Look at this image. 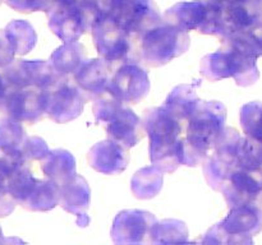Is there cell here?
<instances>
[{
    "label": "cell",
    "mask_w": 262,
    "mask_h": 245,
    "mask_svg": "<svg viewBox=\"0 0 262 245\" xmlns=\"http://www.w3.org/2000/svg\"><path fill=\"white\" fill-rule=\"evenodd\" d=\"M92 38L97 53L109 63L128 61L135 51L132 35L123 30L112 17L100 18L92 24Z\"/></svg>",
    "instance_id": "8992f818"
},
{
    "label": "cell",
    "mask_w": 262,
    "mask_h": 245,
    "mask_svg": "<svg viewBox=\"0 0 262 245\" xmlns=\"http://www.w3.org/2000/svg\"><path fill=\"white\" fill-rule=\"evenodd\" d=\"M238 166L262 171V139L246 135L241 139Z\"/></svg>",
    "instance_id": "4316f807"
},
{
    "label": "cell",
    "mask_w": 262,
    "mask_h": 245,
    "mask_svg": "<svg viewBox=\"0 0 262 245\" xmlns=\"http://www.w3.org/2000/svg\"><path fill=\"white\" fill-rule=\"evenodd\" d=\"M73 77L74 83L81 88L87 100H95L107 92L112 79L110 63L102 58L86 60Z\"/></svg>",
    "instance_id": "5bb4252c"
},
{
    "label": "cell",
    "mask_w": 262,
    "mask_h": 245,
    "mask_svg": "<svg viewBox=\"0 0 262 245\" xmlns=\"http://www.w3.org/2000/svg\"><path fill=\"white\" fill-rule=\"evenodd\" d=\"M0 112L20 122L33 124L46 114V91L37 88H12L0 105Z\"/></svg>",
    "instance_id": "9c48e42d"
},
{
    "label": "cell",
    "mask_w": 262,
    "mask_h": 245,
    "mask_svg": "<svg viewBox=\"0 0 262 245\" xmlns=\"http://www.w3.org/2000/svg\"><path fill=\"white\" fill-rule=\"evenodd\" d=\"M241 125L246 135L262 139V102H250L241 109Z\"/></svg>",
    "instance_id": "83f0119b"
},
{
    "label": "cell",
    "mask_w": 262,
    "mask_h": 245,
    "mask_svg": "<svg viewBox=\"0 0 262 245\" xmlns=\"http://www.w3.org/2000/svg\"><path fill=\"white\" fill-rule=\"evenodd\" d=\"M5 239L4 236H3V231H2V227H0V242H4Z\"/></svg>",
    "instance_id": "e575fe53"
},
{
    "label": "cell",
    "mask_w": 262,
    "mask_h": 245,
    "mask_svg": "<svg viewBox=\"0 0 262 245\" xmlns=\"http://www.w3.org/2000/svg\"><path fill=\"white\" fill-rule=\"evenodd\" d=\"M0 2H2V0H0Z\"/></svg>",
    "instance_id": "d590c367"
},
{
    "label": "cell",
    "mask_w": 262,
    "mask_h": 245,
    "mask_svg": "<svg viewBox=\"0 0 262 245\" xmlns=\"http://www.w3.org/2000/svg\"><path fill=\"white\" fill-rule=\"evenodd\" d=\"M200 101L193 84H179L169 93L164 102L163 107L170 112L181 122H187L194 110L199 106Z\"/></svg>",
    "instance_id": "2e32d148"
},
{
    "label": "cell",
    "mask_w": 262,
    "mask_h": 245,
    "mask_svg": "<svg viewBox=\"0 0 262 245\" xmlns=\"http://www.w3.org/2000/svg\"><path fill=\"white\" fill-rule=\"evenodd\" d=\"M20 151H22L23 162L28 166L36 161L41 162L50 153V150H49L45 140L38 137H26Z\"/></svg>",
    "instance_id": "f1b7e54d"
},
{
    "label": "cell",
    "mask_w": 262,
    "mask_h": 245,
    "mask_svg": "<svg viewBox=\"0 0 262 245\" xmlns=\"http://www.w3.org/2000/svg\"><path fill=\"white\" fill-rule=\"evenodd\" d=\"M17 55L12 42L8 38L5 30H0V68H5L14 61Z\"/></svg>",
    "instance_id": "f546056e"
},
{
    "label": "cell",
    "mask_w": 262,
    "mask_h": 245,
    "mask_svg": "<svg viewBox=\"0 0 262 245\" xmlns=\"http://www.w3.org/2000/svg\"><path fill=\"white\" fill-rule=\"evenodd\" d=\"M204 175L206 179L207 184L211 186L215 190L222 191L223 185L227 181L228 176L230 175L233 170H234L237 166L229 165L228 162H225L224 160L219 157L217 155L212 153L206 157V160L204 161Z\"/></svg>",
    "instance_id": "d4e9b609"
},
{
    "label": "cell",
    "mask_w": 262,
    "mask_h": 245,
    "mask_svg": "<svg viewBox=\"0 0 262 245\" xmlns=\"http://www.w3.org/2000/svg\"><path fill=\"white\" fill-rule=\"evenodd\" d=\"M151 242L154 244H182L188 242V229L179 219H164L156 222L151 231Z\"/></svg>",
    "instance_id": "7402d4cb"
},
{
    "label": "cell",
    "mask_w": 262,
    "mask_h": 245,
    "mask_svg": "<svg viewBox=\"0 0 262 245\" xmlns=\"http://www.w3.org/2000/svg\"><path fill=\"white\" fill-rule=\"evenodd\" d=\"M191 45L187 31L176 26H156L141 36V59L148 66H161L183 55Z\"/></svg>",
    "instance_id": "5b68a950"
},
{
    "label": "cell",
    "mask_w": 262,
    "mask_h": 245,
    "mask_svg": "<svg viewBox=\"0 0 262 245\" xmlns=\"http://www.w3.org/2000/svg\"><path fill=\"white\" fill-rule=\"evenodd\" d=\"M163 171L156 166H148L138 170L130 181V189L136 198L151 199L163 188Z\"/></svg>",
    "instance_id": "44dd1931"
},
{
    "label": "cell",
    "mask_w": 262,
    "mask_h": 245,
    "mask_svg": "<svg viewBox=\"0 0 262 245\" xmlns=\"http://www.w3.org/2000/svg\"><path fill=\"white\" fill-rule=\"evenodd\" d=\"M230 208L255 203L262 194V171L237 166L222 189Z\"/></svg>",
    "instance_id": "7c38bea8"
},
{
    "label": "cell",
    "mask_w": 262,
    "mask_h": 245,
    "mask_svg": "<svg viewBox=\"0 0 262 245\" xmlns=\"http://www.w3.org/2000/svg\"><path fill=\"white\" fill-rule=\"evenodd\" d=\"M26 133L22 122L12 117L0 119V151L22 155V145Z\"/></svg>",
    "instance_id": "cb8c5ba5"
},
{
    "label": "cell",
    "mask_w": 262,
    "mask_h": 245,
    "mask_svg": "<svg viewBox=\"0 0 262 245\" xmlns=\"http://www.w3.org/2000/svg\"><path fill=\"white\" fill-rule=\"evenodd\" d=\"M17 201L13 198L12 194L7 190V188H0V218L7 217L15 208Z\"/></svg>",
    "instance_id": "4dcf8cb0"
},
{
    "label": "cell",
    "mask_w": 262,
    "mask_h": 245,
    "mask_svg": "<svg viewBox=\"0 0 262 245\" xmlns=\"http://www.w3.org/2000/svg\"><path fill=\"white\" fill-rule=\"evenodd\" d=\"M147 71L135 63H125L115 71L107 86V92L123 104H138L150 92Z\"/></svg>",
    "instance_id": "30bf717a"
},
{
    "label": "cell",
    "mask_w": 262,
    "mask_h": 245,
    "mask_svg": "<svg viewBox=\"0 0 262 245\" xmlns=\"http://www.w3.org/2000/svg\"><path fill=\"white\" fill-rule=\"evenodd\" d=\"M152 213L140 209H125L118 213L112 227L115 244H142L151 242V231L156 224Z\"/></svg>",
    "instance_id": "8fae6325"
},
{
    "label": "cell",
    "mask_w": 262,
    "mask_h": 245,
    "mask_svg": "<svg viewBox=\"0 0 262 245\" xmlns=\"http://www.w3.org/2000/svg\"><path fill=\"white\" fill-rule=\"evenodd\" d=\"M250 32H251V36H252L253 41H255V45L256 47H257L258 54H260V56H262V28L257 27L255 28V30L250 31Z\"/></svg>",
    "instance_id": "d6a6232c"
},
{
    "label": "cell",
    "mask_w": 262,
    "mask_h": 245,
    "mask_svg": "<svg viewBox=\"0 0 262 245\" xmlns=\"http://www.w3.org/2000/svg\"><path fill=\"white\" fill-rule=\"evenodd\" d=\"M9 89H10V86L8 84V82L5 81L3 73H0V105L3 104V101H4L5 96L8 94Z\"/></svg>",
    "instance_id": "836d02e7"
},
{
    "label": "cell",
    "mask_w": 262,
    "mask_h": 245,
    "mask_svg": "<svg viewBox=\"0 0 262 245\" xmlns=\"http://www.w3.org/2000/svg\"><path fill=\"white\" fill-rule=\"evenodd\" d=\"M90 166L97 173L115 175L127 168L129 155L127 148L113 139L96 143L87 156Z\"/></svg>",
    "instance_id": "4fadbf2b"
},
{
    "label": "cell",
    "mask_w": 262,
    "mask_h": 245,
    "mask_svg": "<svg viewBox=\"0 0 262 245\" xmlns=\"http://www.w3.org/2000/svg\"><path fill=\"white\" fill-rule=\"evenodd\" d=\"M145 129L150 138V160L163 173H174L183 163V122L166 111L163 106L147 110Z\"/></svg>",
    "instance_id": "6da1fadb"
},
{
    "label": "cell",
    "mask_w": 262,
    "mask_h": 245,
    "mask_svg": "<svg viewBox=\"0 0 262 245\" xmlns=\"http://www.w3.org/2000/svg\"><path fill=\"white\" fill-rule=\"evenodd\" d=\"M8 38L12 42L17 55H26L35 47L37 35L30 23L25 20H13L5 28Z\"/></svg>",
    "instance_id": "603a6c76"
},
{
    "label": "cell",
    "mask_w": 262,
    "mask_h": 245,
    "mask_svg": "<svg viewBox=\"0 0 262 245\" xmlns=\"http://www.w3.org/2000/svg\"><path fill=\"white\" fill-rule=\"evenodd\" d=\"M51 32L64 42L78 41L87 32L89 24L82 14L76 10H61L51 14L49 20Z\"/></svg>",
    "instance_id": "e0dca14e"
},
{
    "label": "cell",
    "mask_w": 262,
    "mask_h": 245,
    "mask_svg": "<svg viewBox=\"0 0 262 245\" xmlns=\"http://www.w3.org/2000/svg\"><path fill=\"white\" fill-rule=\"evenodd\" d=\"M92 110L95 120L97 124L104 125L109 139L120 143L127 150L135 147L145 137V124L140 116L110 94L105 96L104 93L95 99Z\"/></svg>",
    "instance_id": "3957f363"
},
{
    "label": "cell",
    "mask_w": 262,
    "mask_h": 245,
    "mask_svg": "<svg viewBox=\"0 0 262 245\" xmlns=\"http://www.w3.org/2000/svg\"><path fill=\"white\" fill-rule=\"evenodd\" d=\"M12 171H14V168L10 167L3 158H0V188H5L8 176L12 174Z\"/></svg>",
    "instance_id": "1f68e13d"
},
{
    "label": "cell",
    "mask_w": 262,
    "mask_h": 245,
    "mask_svg": "<svg viewBox=\"0 0 262 245\" xmlns=\"http://www.w3.org/2000/svg\"><path fill=\"white\" fill-rule=\"evenodd\" d=\"M227 107L219 101H200L199 106L186 122L183 163L197 166L214 150L217 138L225 129Z\"/></svg>",
    "instance_id": "7a4b0ae2"
},
{
    "label": "cell",
    "mask_w": 262,
    "mask_h": 245,
    "mask_svg": "<svg viewBox=\"0 0 262 245\" xmlns=\"http://www.w3.org/2000/svg\"><path fill=\"white\" fill-rule=\"evenodd\" d=\"M3 76L12 88H37L48 91L55 87L63 77L53 64L43 60H14L3 68Z\"/></svg>",
    "instance_id": "52a82bcc"
},
{
    "label": "cell",
    "mask_w": 262,
    "mask_h": 245,
    "mask_svg": "<svg viewBox=\"0 0 262 245\" xmlns=\"http://www.w3.org/2000/svg\"><path fill=\"white\" fill-rule=\"evenodd\" d=\"M262 230V212L255 203L230 208L222 222L205 235V244H252L253 235Z\"/></svg>",
    "instance_id": "277c9868"
},
{
    "label": "cell",
    "mask_w": 262,
    "mask_h": 245,
    "mask_svg": "<svg viewBox=\"0 0 262 245\" xmlns=\"http://www.w3.org/2000/svg\"><path fill=\"white\" fill-rule=\"evenodd\" d=\"M60 202V186L49 179H37L28 195L20 203L28 211L46 212L56 207Z\"/></svg>",
    "instance_id": "ac0fdd59"
},
{
    "label": "cell",
    "mask_w": 262,
    "mask_h": 245,
    "mask_svg": "<svg viewBox=\"0 0 262 245\" xmlns=\"http://www.w3.org/2000/svg\"><path fill=\"white\" fill-rule=\"evenodd\" d=\"M41 171L46 179L60 186L76 175V160L66 150L50 151L48 157L41 161Z\"/></svg>",
    "instance_id": "d6986e66"
},
{
    "label": "cell",
    "mask_w": 262,
    "mask_h": 245,
    "mask_svg": "<svg viewBox=\"0 0 262 245\" xmlns=\"http://www.w3.org/2000/svg\"><path fill=\"white\" fill-rule=\"evenodd\" d=\"M91 189L86 179L81 175H74L60 185V204L67 212L77 216L78 226H87L90 222L86 211L90 207Z\"/></svg>",
    "instance_id": "9a60e30c"
},
{
    "label": "cell",
    "mask_w": 262,
    "mask_h": 245,
    "mask_svg": "<svg viewBox=\"0 0 262 245\" xmlns=\"http://www.w3.org/2000/svg\"><path fill=\"white\" fill-rule=\"evenodd\" d=\"M201 74L211 82L229 78L230 65L227 51L219 50L205 56L201 60Z\"/></svg>",
    "instance_id": "484cf974"
},
{
    "label": "cell",
    "mask_w": 262,
    "mask_h": 245,
    "mask_svg": "<svg viewBox=\"0 0 262 245\" xmlns=\"http://www.w3.org/2000/svg\"><path fill=\"white\" fill-rule=\"evenodd\" d=\"M87 101L76 83L61 78L55 87L46 91V115L59 124L68 122L82 114Z\"/></svg>",
    "instance_id": "ba28073f"
},
{
    "label": "cell",
    "mask_w": 262,
    "mask_h": 245,
    "mask_svg": "<svg viewBox=\"0 0 262 245\" xmlns=\"http://www.w3.org/2000/svg\"><path fill=\"white\" fill-rule=\"evenodd\" d=\"M84 61H86V50L83 45L77 41L64 42V45L54 51L50 58V63L53 64L54 69L63 78L74 76Z\"/></svg>",
    "instance_id": "ffe728a7"
}]
</instances>
